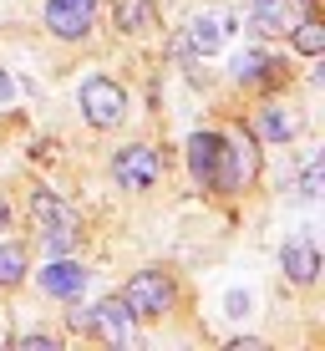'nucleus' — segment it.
Wrapping results in <instances>:
<instances>
[{
	"instance_id": "f8f14e48",
	"label": "nucleus",
	"mask_w": 325,
	"mask_h": 351,
	"mask_svg": "<svg viewBox=\"0 0 325 351\" xmlns=\"http://www.w3.org/2000/svg\"><path fill=\"white\" fill-rule=\"evenodd\" d=\"M148 26H158L153 0H117V31H148Z\"/></svg>"
},
{
	"instance_id": "412c9836",
	"label": "nucleus",
	"mask_w": 325,
	"mask_h": 351,
	"mask_svg": "<svg viewBox=\"0 0 325 351\" xmlns=\"http://www.w3.org/2000/svg\"><path fill=\"white\" fill-rule=\"evenodd\" d=\"M71 331H92V311H71Z\"/></svg>"
},
{
	"instance_id": "dca6fc26",
	"label": "nucleus",
	"mask_w": 325,
	"mask_h": 351,
	"mask_svg": "<svg viewBox=\"0 0 325 351\" xmlns=\"http://www.w3.org/2000/svg\"><path fill=\"white\" fill-rule=\"evenodd\" d=\"M26 275V250L21 245H0V285H16Z\"/></svg>"
},
{
	"instance_id": "423d86ee",
	"label": "nucleus",
	"mask_w": 325,
	"mask_h": 351,
	"mask_svg": "<svg viewBox=\"0 0 325 351\" xmlns=\"http://www.w3.org/2000/svg\"><path fill=\"white\" fill-rule=\"evenodd\" d=\"M92 16H97V0H46V31L62 41H81L92 31Z\"/></svg>"
},
{
	"instance_id": "1a4fd4ad",
	"label": "nucleus",
	"mask_w": 325,
	"mask_h": 351,
	"mask_svg": "<svg viewBox=\"0 0 325 351\" xmlns=\"http://www.w3.org/2000/svg\"><path fill=\"white\" fill-rule=\"evenodd\" d=\"M280 265H285V275H290L295 285H315V275H320V255H315L310 239H290V245L280 250Z\"/></svg>"
},
{
	"instance_id": "9d476101",
	"label": "nucleus",
	"mask_w": 325,
	"mask_h": 351,
	"mask_svg": "<svg viewBox=\"0 0 325 351\" xmlns=\"http://www.w3.org/2000/svg\"><path fill=\"white\" fill-rule=\"evenodd\" d=\"M249 26L259 36H280L295 26V5L290 0H249Z\"/></svg>"
},
{
	"instance_id": "9b49d317",
	"label": "nucleus",
	"mask_w": 325,
	"mask_h": 351,
	"mask_svg": "<svg viewBox=\"0 0 325 351\" xmlns=\"http://www.w3.org/2000/svg\"><path fill=\"white\" fill-rule=\"evenodd\" d=\"M127 321H132V311L122 306V300H102V306L97 311H92V331H97V336H107V341H112V346H127Z\"/></svg>"
},
{
	"instance_id": "4468645a",
	"label": "nucleus",
	"mask_w": 325,
	"mask_h": 351,
	"mask_svg": "<svg viewBox=\"0 0 325 351\" xmlns=\"http://www.w3.org/2000/svg\"><path fill=\"white\" fill-rule=\"evenodd\" d=\"M188 46H194V51H219L224 46V21L219 16H203V21H194V26H188Z\"/></svg>"
},
{
	"instance_id": "f03ea898",
	"label": "nucleus",
	"mask_w": 325,
	"mask_h": 351,
	"mask_svg": "<svg viewBox=\"0 0 325 351\" xmlns=\"http://www.w3.org/2000/svg\"><path fill=\"white\" fill-rule=\"evenodd\" d=\"M36 224H41V239L51 255H66L77 245V214L66 209L56 193H36Z\"/></svg>"
},
{
	"instance_id": "f257e3e1",
	"label": "nucleus",
	"mask_w": 325,
	"mask_h": 351,
	"mask_svg": "<svg viewBox=\"0 0 325 351\" xmlns=\"http://www.w3.org/2000/svg\"><path fill=\"white\" fill-rule=\"evenodd\" d=\"M122 306L132 316H142V321L163 316V311H173V280H168L163 270H138L122 285Z\"/></svg>"
},
{
	"instance_id": "5701e85b",
	"label": "nucleus",
	"mask_w": 325,
	"mask_h": 351,
	"mask_svg": "<svg viewBox=\"0 0 325 351\" xmlns=\"http://www.w3.org/2000/svg\"><path fill=\"white\" fill-rule=\"evenodd\" d=\"M10 224V209H5V199H0V229H5Z\"/></svg>"
},
{
	"instance_id": "f3484780",
	"label": "nucleus",
	"mask_w": 325,
	"mask_h": 351,
	"mask_svg": "<svg viewBox=\"0 0 325 351\" xmlns=\"http://www.w3.org/2000/svg\"><path fill=\"white\" fill-rule=\"evenodd\" d=\"M264 62H270L264 51H239V56H234V77L255 87V82H259V71H264Z\"/></svg>"
},
{
	"instance_id": "aec40b11",
	"label": "nucleus",
	"mask_w": 325,
	"mask_h": 351,
	"mask_svg": "<svg viewBox=\"0 0 325 351\" xmlns=\"http://www.w3.org/2000/svg\"><path fill=\"white\" fill-rule=\"evenodd\" d=\"M16 346H21V351H51L56 341H51V336H21Z\"/></svg>"
},
{
	"instance_id": "6ab92c4d",
	"label": "nucleus",
	"mask_w": 325,
	"mask_h": 351,
	"mask_svg": "<svg viewBox=\"0 0 325 351\" xmlns=\"http://www.w3.org/2000/svg\"><path fill=\"white\" fill-rule=\"evenodd\" d=\"M224 311H229V316H249V295H244V290H229V295H224Z\"/></svg>"
},
{
	"instance_id": "a211bd4d",
	"label": "nucleus",
	"mask_w": 325,
	"mask_h": 351,
	"mask_svg": "<svg viewBox=\"0 0 325 351\" xmlns=\"http://www.w3.org/2000/svg\"><path fill=\"white\" fill-rule=\"evenodd\" d=\"M300 193H305V199H315V193H320V158H310V163H305V178H300Z\"/></svg>"
},
{
	"instance_id": "2eb2a0df",
	"label": "nucleus",
	"mask_w": 325,
	"mask_h": 351,
	"mask_svg": "<svg viewBox=\"0 0 325 351\" xmlns=\"http://www.w3.org/2000/svg\"><path fill=\"white\" fill-rule=\"evenodd\" d=\"M295 128H300L295 112H285V107H264V117H259V132H264L270 143H290Z\"/></svg>"
},
{
	"instance_id": "39448f33",
	"label": "nucleus",
	"mask_w": 325,
	"mask_h": 351,
	"mask_svg": "<svg viewBox=\"0 0 325 351\" xmlns=\"http://www.w3.org/2000/svg\"><path fill=\"white\" fill-rule=\"evenodd\" d=\"M158 173H163V158H158V148H148V143H132V148H122L112 158V178L122 189H153Z\"/></svg>"
},
{
	"instance_id": "6e6552de",
	"label": "nucleus",
	"mask_w": 325,
	"mask_h": 351,
	"mask_svg": "<svg viewBox=\"0 0 325 351\" xmlns=\"http://www.w3.org/2000/svg\"><path fill=\"white\" fill-rule=\"evenodd\" d=\"M41 290H46V295L71 300V295H81V290H87V270H81L77 260H51V265L41 270Z\"/></svg>"
},
{
	"instance_id": "0eeeda50",
	"label": "nucleus",
	"mask_w": 325,
	"mask_h": 351,
	"mask_svg": "<svg viewBox=\"0 0 325 351\" xmlns=\"http://www.w3.org/2000/svg\"><path fill=\"white\" fill-rule=\"evenodd\" d=\"M255 173H259V148H255V138H234L229 143L224 138V193H239V189H249L255 184Z\"/></svg>"
},
{
	"instance_id": "20e7f679",
	"label": "nucleus",
	"mask_w": 325,
	"mask_h": 351,
	"mask_svg": "<svg viewBox=\"0 0 325 351\" xmlns=\"http://www.w3.org/2000/svg\"><path fill=\"white\" fill-rule=\"evenodd\" d=\"M188 173L203 189L224 193V132H194L188 138Z\"/></svg>"
},
{
	"instance_id": "4be33fe9",
	"label": "nucleus",
	"mask_w": 325,
	"mask_h": 351,
	"mask_svg": "<svg viewBox=\"0 0 325 351\" xmlns=\"http://www.w3.org/2000/svg\"><path fill=\"white\" fill-rule=\"evenodd\" d=\"M0 102H10V77L0 71Z\"/></svg>"
},
{
	"instance_id": "ddd939ff",
	"label": "nucleus",
	"mask_w": 325,
	"mask_h": 351,
	"mask_svg": "<svg viewBox=\"0 0 325 351\" xmlns=\"http://www.w3.org/2000/svg\"><path fill=\"white\" fill-rule=\"evenodd\" d=\"M290 41H295L300 56H320V51H325V26H320V16L295 21V26H290Z\"/></svg>"
},
{
	"instance_id": "7ed1b4c3",
	"label": "nucleus",
	"mask_w": 325,
	"mask_h": 351,
	"mask_svg": "<svg viewBox=\"0 0 325 351\" xmlns=\"http://www.w3.org/2000/svg\"><path fill=\"white\" fill-rule=\"evenodd\" d=\"M122 107H127V97H122L117 82H107V77H87L81 82V117H87L92 128L122 123Z\"/></svg>"
}]
</instances>
